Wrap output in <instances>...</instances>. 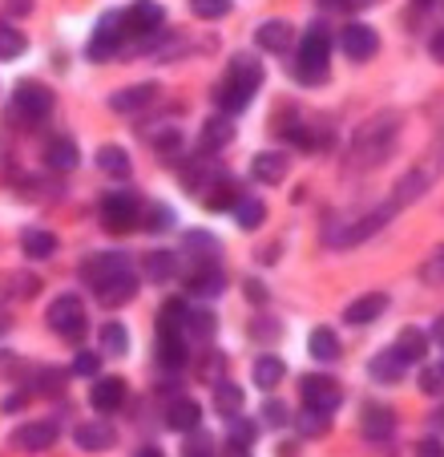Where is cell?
Wrapping results in <instances>:
<instances>
[{
  "mask_svg": "<svg viewBox=\"0 0 444 457\" xmlns=\"http://www.w3.org/2000/svg\"><path fill=\"white\" fill-rule=\"evenodd\" d=\"M81 279L94 287V295L105 308H118V303L134 300L137 295V276L129 268V259L121 251H102V255H89L81 263Z\"/></svg>",
  "mask_w": 444,
  "mask_h": 457,
  "instance_id": "cell-1",
  "label": "cell"
},
{
  "mask_svg": "<svg viewBox=\"0 0 444 457\" xmlns=\"http://www.w3.org/2000/svg\"><path fill=\"white\" fill-rule=\"evenodd\" d=\"M396 134H400V118L396 113H380V118L364 121V126L351 134V146L343 154V174H364L376 170L396 146Z\"/></svg>",
  "mask_w": 444,
  "mask_h": 457,
  "instance_id": "cell-2",
  "label": "cell"
},
{
  "mask_svg": "<svg viewBox=\"0 0 444 457\" xmlns=\"http://www.w3.org/2000/svg\"><path fill=\"white\" fill-rule=\"evenodd\" d=\"M259 86H263V65H259L251 53H243V57L231 61V73L214 89V102H218L222 113H239L243 105L259 94Z\"/></svg>",
  "mask_w": 444,
  "mask_h": 457,
  "instance_id": "cell-3",
  "label": "cell"
},
{
  "mask_svg": "<svg viewBox=\"0 0 444 457\" xmlns=\"http://www.w3.org/2000/svg\"><path fill=\"white\" fill-rule=\"evenodd\" d=\"M440 179H444V146H432L416 166H412L408 174H404L400 182H396V190H392V207L400 211V207H412V203H420Z\"/></svg>",
  "mask_w": 444,
  "mask_h": 457,
  "instance_id": "cell-4",
  "label": "cell"
},
{
  "mask_svg": "<svg viewBox=\"0 0 444 457\" xmlns=\"http://www.w3.org/2000/svg\"><path fill=\"white\" fill-rule=\"evenodd\" d=\"M327 57H332V37H327L324 25H311L300 53H295V81H300V86H324Z\"/></svg>",
  "mask_w": 444,
  "mask_h": 457,
  "instance_id": "cell-5",
  "label": "cell"
},
{
  "mask_svg": "<svg viewBox=\"0 0 444 457\" xmlns=\"http://www.w3.org/2000/svg\"><path fill=\"white\" fill-rule=\"evenodd\" d=\"M142 215H145V207H142V199H137L134 190H113V195L102 199V227L110 235L134 231V227L142 223Z\"/></svg>",
  "mask_w": 444,
  "mask_h": 457,
  "instance_id": "cell-6",
  "label": "cell"
},
{
  "mask_svg": "<svg viewBox=\"0 0 444 457\" xmlns=\"http://www.w3.org/2000/svg\"><path fill=\"white\" fill-rule=\"evenodd\" d=\"M396 215V207L388 203V207H376V211H367V215H359V219H351V223H343V227H335L332 235H327V243H332L335 251H343V247H359L364 239H372L376 231H384L388 227V219Z\"/></svg>",
  "mask_w": 444,
  "mask_h": 457,
  "instance_id": "cell-7",
  "label": "cell"
},
{
  "mask_svg": "<svg viewBox=\"0 0 444 457\" xmlns=\"http://www.w3.org/2000/svg\"><path fill=\"white\" fill-rule=\"evenodd\" d=\"M49 328L57 332L61 340H73V345H78V340H86V303L78 300V295H57V300L49 303Z\"/></svg>",
  "mask_w": 444,
  "mask_h": 457,
  "instance_id": "cell-8",
  "label": "cell"
},
{
  "mask_svg": "<svg viewBox=\"0 0 444 457\" xmlns=\"http://www.w3.org/2000/svg\"><path fill=\"white\" fill-rule=\"evenodd\" d=\"M53 105H57V97H53V89L41 86V81H25V86H17V94H12V113H17L21 121H29V126L49 118Z\"/></svg>",
  "mask_w": 444,
  "mask_h": 457,
  "instance_id": "cell-9",
  "label": "cell"
},
{
  "mask_svg": "<svg viewBox=\"0 0 444 457\" xmlns=\"http://www.w3.org/2000/svg\"><path fill=\"white\" fill-rule=\"evenodd\" d=\"M121 33H126V12H105L102 25H97V33L89 37L86 57L89 61H110L113 53L121 49Z\"/></svg>",
  "mask_w": 444,
  "mask_h": 457,
  "instance_id": "cell-10",
  "label": "cell"
},
{
  "mask_svg": "<svg viewBox=\"0 0 444 457\" xmlns=\"http://www.w3.org/2000/svg\"><path fill=\"white\" fill-rule=\"evenodd\" d=\"M300 397L308 409H319V413H335V409L343 405V388L335 385L332 377H303L300 380Z\"/></svg>",
  "mask_w": 444,
  "mask_h": 457,
  "instance_id": "cell-11",
  "label": "cell"
},
{
  "mask_svg": "<svg viewBox=\"0 0 444 457\" xmlns=\"http://www.w3.org/2000/svg\"><path fill=\"white\" fill-rule=\"evenodd\" d=\"M154 102H158V86H154V81H142V86L118 89V94L110 97V110L113 113H145Z\"/></svg>",
  "mask_w": 444,
  "mask_h": 457,
  "instance_id": "cell-12",
  "label": "cell"
},
{
  "mask_svg": "<svg viewBox=\"0 0 444 457\" xmlns=\"http://www.w3.org/2000/svg\"><path fill=\"white\" fill-rule=\"evenodd\" d=\"M376 49H380L376 29H367V25H348L343 29V53H348V61L364 65V61L376 57Z\"/></svg>",
  "mask_w": 444,
  "mask_h": 457,
  "instance_id": "cell-13",
  "label": "cell"
},
{
  "mask_svg": "<svg viewBox=\"0 0 444 457\" xmlns=\"http://www.w3.org/2000/svg\"><path fill=\"white\" fill-rule=\"evenodd\" d=\"M166 21V9L158 0H134L126 9V33H158Z\"/></svg>",
  "mask_w": 444,
  "mask_h": 457,
  "instance_id": "cell-14",
  "label": "cell"
},
{
  "mask_svg": "<svg viewBox=\"0 0 444 457\" xmlns=\"http://www.w3.org/2000/svg\"><path fill=\"white\" fill-rule=\"evenodd\" d=\"M57 433H61L57 421H29L12 433V445L25 449V453H41V449H49L57 441Z\"/></svg>",
  "mask_w": 444,
  "mask_h": 457,
  "instance_id": "cell-15",
  "label": "cell"
},
{
  "mask_svg": "<svg viewBox=\"0 0 444 457\" xmlns=\"http://www.w3.org/2000/svg\"><path fill=\"white\" fill-rule=\"evenodd\" d=\"M89 405H94L97 413H118V409L126 405V380H118V377L94 380V388H89Z\"/></svg>",
  "mask_w": 444,
  "mask_h": 457,
  "instance_id": "cell-16",
  "label": "cell"
},
{
  "mask_svg": "<svg viewBox=\"0 0 444 457\" xmlns=\"http://www.w3.org/2000/svg\"><path fill=\"white\" fill-rule=\"evenodd\" d=\"M178 337L186 340L190 348L214 340V316L206 308H186V312H182V324H178Z\"/></svg>",
  "mask_w": 444,
  "mask_h": 457,
  "instance_id": "cell-17",
  "label": "cell"
},
{
  "mask_svg": "<svg viewBox=\"0 0 444 457\" xmlns=\"http://www.w3.org/2000/svg\"><path fill=\"white\" fill-rule=\"evenodd\" d=\"M222 287H226V276H222L218 263H202V268H190L186 276V292L198 295V300H210V295H218Z\"/></svg>",
  "mask_w": 444,
  "mask_h": 457,
  "instance_id": "cell-18",
  "label": "cell"
},
{
  "mask_svg": "<svg viewBox=\"0 0 444 457\" xmlns=\"http://www.w3.org/2000/svg\"><path fill=\"white\" fill-rule=\"evenodd\" d=\"M388 312V295L384 292H367L359 295V300H351L348 308H343V320L348 324H372V320H380Z\"/></svg>",
  "mask_w": 444,
  "mask_h": 457,
  "instance_id": "cell-19",
  "label": "cell"
},
{
  "mask_svg": "<svg viewBox=\"0 0 444 457\" xmlns=\"http://www.w3.org/2000/svg\"><path fill=\"white\" fill-rule=\"evenodd\" d=\"M162 417H166V425H170V429L190 433V429H198V421H202V409H198L194 397H174L170 405L162 409Z\"/></svg>",
  "mask_w": 444,
  "mask_h": 457,
  "instance_id": "cell-20",
  "label": "cell"
},
{
  "mask_svg": "<svg viewBox=\"0 0 444 457\" xmlns=\"http://www.w3.org/2000/svg\"><path fill=\"white\" fill-rule=\"evenodd\" d=\"M73 437H78V445L86 449V453H105V449H113L118 433H113V425H105V421H81Z\"/></svg>",
  "mask_w": 444,
  "mask_h": 457,
  "instance_id": "cell-21",
  "label": "cell"
},
{
  "mask_svg": "<svg viewBox=\"0 0 444 457\" xmlns=\"http://www.w3.org/2000/svg\"><path fill=\"white\" fill-rule=\"evenodd\" d=\"M251 174H255L259 182H267V187H279V182L287 179V154L263 150V154H255V162H251Z\"/></svg>",
  "mask_w": 444,
  "mask_h": 457,
  "instance_id": "cell-22",
  "label": "cell"
},
{
  "mask_svg": "<svg viewBox=\"0 0 444 457\" xmlns=\"http://www.w3.org/2000/svg\"><path fill=\"white\" fill-rule=\"evenodd\" d=\"M234 142V121L231 118H210L202 126V138H198V146H202V154H218L222 146H231Z\"/></svg>",
  "mask_w": 444,
  "mask_h": 457,
  "instance_id": "cell-23",
  "label": "cell"
},
{
  "mask_svg": "<svg viewBox=\"0 0 444 457\" xmlns=\"http://www.w3.org/2000/svg\"><path fill=\"white\" fill-rule=\"evenodd\" d=\"M404 369H408V361H404L396 348H388V353L372 356V364H367L372 380H380V385H396V380H404Z\"/></svg>",
  "mask_w": 444,
  "mask_h": 457,
  "instance_id": "cell-24",
  "label": "cell"
},
{
  "mask_svg": "<svg viewBox=\"0 0 444 457\" xmlns=\"http://www.w3.org/2000/svg\"><path fill=\"white\" fill-rule=\"evenodd\" d=\"M255 41H259V49H267V53H287L295 33H291L287 21H267V25L255 29Z\"/></svg>",
  "mask_w": 444,
  "mask_h": 457,
  "instance_id": "cell-25",
  "label": "cell"
},
{
  "mask_svg": "<svg viewBox=\"0 0 444 457\" xmlns=\"http://www.w3.org/2000/svg\"><path fill=\"white\" fill-rule=\"evenodd\" d=\"M234 199H239V195H234V182L226 179L222 170L202 187V203H206L210 211H231V207H234Z\"/></svg>",
  "mask_w": 444,
  "mask_h": 457,
  "instance_id": "cell-26",
  "label": "cell"
},
{
  "mask_svg": "<svg viewBox=\"0 0 444 457\" xmlns=\"http://www.w3.org/2000/svg\"><path fill=\"white\" fill-rule=\"evenodd\" d=\"M142 271H145V279H154V284H170V279L178 276V255H174V251H150V255L142 259Z\"/></svg>",
  "mask_w": 444,
  "mask_h": 457,
  "instance_id": "cell-27",
  "label": "cell"
},
{
  "mask_svg": "<svg viewBox=\"0 0 444 457\" xmlns=\"http://www.w3.org/2000/svg\"><path fill=\"white\" fill-rule=\"evenodd\" d=\"M186 259L190 268H202V263H218V243L210 231H190L186 235Z\"/></svg>",
  "mask_w": 444,
  "mask_h": 457,
  "instance_id": "cell-28",
  "label": "cell"
},
{
  "mask_svg": "<svg viewBox=\"0 0 444 457\" xmlns=\"http://www.w3.org/2000/svg\"><path fill=\"white\" fill-rule=\"evenodd\" d=\"M359 429H364L367 441H388L396 433V417L388 413V409H380V405H367L364 409V425H359Z\"/></svg>",
  "mask_w": 444,
  "mask_h": 457,
  "instance_id": "cell-29",
  "label": "cell"
},
{
  "mask_svg": "<svg viewBox=\"0 0 444 457\" xmlns=\"http://www.w3.org/2000/svg\"><path fill=\"white\" fill-rule=\"evenodd\" d=\"M45 162H49L53 174H69V170H78L81 154L69 138H57V142H49V150H45Z\"/></svg>",
  "mask_w": 444,
  "mask_h": 457,
  "instance_id": "cell-30",
  "label": "cell"
},
{
  "mask_svg": "<svg viewBox=\"0 0 444 457\" xmlns=\"http://www.w3.org/2000/svg\"><path fill=\"white\" fill-rule=\"evenodd\" d=\"M231 211H234V223H239L243 231H255V227L267 219V203L255 199V195H239Z\"/></svg>",
  "mask_w": 444,
  "mask_h": 457,
  "instance_id": "cell-31",
  "label": "cell"
},
{
  "mask_svg": "<svg viewBox=\"0 0 444 457\" xmlns=\"http://www.w3.org/2000/svg\"><path fill=\"white\" fill-rule=\"evenodd\" d=\"M396 353L404 356L408 364H416V361H424V353H428V332H420V328H404L400 337H396Z\"/></svg>",
  "mask_w": 444,
  "mask_h": 457,
  "instance_id": "cell-32",
  "label": "cell"
},
{
  "mask_svg": "<svg viewBox=\"0 0 444 457\" xmlns=\"http://www.w3.org/2000/svg\"><path fill=\"white\" fill-rule=\"evenodd\" d=\"M97 166H102L110 179H129V170H134V162H129V154L121 146H102L97 150Z\"/></svg>",
  "mask_w": 444,
  "mask_h": 457,
  "instance_id": "cell-33",
  "label": "cell"
},
{
  "mask_svg": "<svg viewBox=\"0 0 444 457\" xmlns=\"http://www.w3.org/2000/svg\"><path fill=\"white\" fill-rule=\"evenodd\" d=\"M97 340H102V356H126V348H129V332H126V324H118V320L102 324Z\"/></svg>",
  "mask_w": 444,
  "mask_h": 457,
  "instance_id": "cell-34",
  "label": "cell"
},
{
  "mask_svg": "<svg viewBox=\"0 0 444 457\" xmlns=\"http://www.w3.org/2000/svg\"><path fill=\"white\" fill-rule=\"evenodd\" d=\"M214 409H218L222 417H239L243 413V388L231 385V380H218V385H214Z\"/></svg>",
  "mask_w": 444,
  "mask_h": 457,
  "instance_id": "cell-35",
  "label": "cell"
},
{
  "mask_svg": "<svg viewBox=\"0 0 444 457\" xmlns=\"http://www.w3.org/2000/svg\"><path fill=\"white\" fill-rule=\"evenodd\" d=\"M311 356L316 361H324V364H332V361H340V340H335V332L332 328H316L311 332Z\"/></svg>",
  "mask_w": 444,
  "mask_h": 457,
  "instance_id": "cell-36",
  "label": "cell"
},
{
  "mask_svg": "<svg viewBox=\"0 0 444 457\" xmlns=\"http://www.w3.org/2000/svg\"><path fill=\"white\" fill-rule=\"evenodd\" d=\"M283 372H287V364H283L279 356H259L255 361V385L271 393V388L283 380Z\"/></svg>",
  "mask_w": 444,
  "mask_h": 457,
  "instance_id": "cell-37",
  "label": "cell"
},
{
  "mask_svg": "<svg viewBox=\"0 0 444 457\" xmlns=\"http://www.w3.org/2000/svg\"><path fill=\"white\" fill-rule=\"evenodd\" d=\"M295 429H300L303 437H324V433L332 429V413H319V409L303 405V413L295 417Z\"/></svg>",
  "mask_w": 444,
  "mask_h": 457,
  "instance_id": "cell-38",
  "label": "cell"
},
{
  "mask_svg": "<svg viewBox=\"0 0 444 457\" xmlns=\"http://www.w3.org/2000/svg\"><path fill=\"white\" fill-rule=\"evenodd\" d=\"M21 247H25L29 259H49L53 251H57V235H53V231H25Z\"/></svg>",
  "mask_w": 444,
  "mask_h": 457,
  "instance_id": "cell-39",
  "label": "cell"
},
{
  "mask_svg": "<svg viewBox=\"0 0 444 457\" xmlns=\"http://www.w3.org/2000/svg\"><path fill=\"white\" fill-rule=\"evenodd\" d=\"M33 393L61 397V393H65V372H61V369H37L33 372Z\"/></svg>",
  "mask_w": 444,
  "mask_h": 457,
  "instance_id": "cell-40",
  "label": "cell"
},
{
  "mask_svg": "<svg viewBox=\"0 0 444 457\" xmlns=\"http://www.w3.org/2000/svg\"><path fill=\"white\" fill-rule=\"evenodd\" d=\"M25 53V33L12 25H0V61H17Z\"/></svg>",
  "mask_w": 444,
  "mask_h": 457,
  "instance_id": "cell-41",
  "label": "cell"
},
{
  "mask_svg": "<svg viewBox=\"0 0 444 457\" xmlns=\"http://www.w3.org/2000/svg\"><path fill=\"white\" fill-rule=\"evenodd\" d=\"M182 457H218V449H214V437L206 429H190V441L182 445Z\"/></svg>",
  "mask_w": 444,
  "mask_h": 457,
  "instance_id": "cell-42",
  "label": "cell"
},
{
  "mask_svg": "<svg viewBox=\"0 0 444 457\" xmlns=\"http://www.w3.org/2000/svg\"><path fill=\"white\" fill-rule=\"evenodd\" d=\"M190 12L202 21H222L231 17V0H190Z\"/></svg>",
  "mask_w": 444,
  "mask_h": 457,
  "instance_id": "cell-43",
  "label": "cell"
},
{
  "mask_svg": "<svg viewBox=\"0 0 444 457\" xmlns=\"http://www.w3.org/2000/svg\"><path fill=\"white\" fill-rule=\"evenodd\" d=\"M142 223L150 227V231H170V227H174V211L166 207V203H158V207H145Z\"/></svg>",
  "mask_w": 444,
  "mask_h": 457,
  "instance_id": "cell-44",
  "label": "cell"
},
{
  "mask_svg": "<svg viewBox=\"0 0 444 457\" xmlns=\"http://www.w3.org/2000/svg\"><path fill=\"white\" fill-rule=\"evenodd\" d=\"M251 337H255V340H275V337H279V320H271V316L251 320Z\"/></svg>",
  "mask_w": 444,
  "mask_h": 457,
  "instance_id": "cell-45",
  "label": "cell"
},
{
  "mask_svg": "<svg viewBox=\"0 0 444 457\" xmlns=\"http://www.w3.org/2000/svg\"><path fill=\"white\" fill-rule=\"evenodd\" d=\"M73 372H78V377H94V372H102V353H78Z\"/></svg>",
  "mask_w": 444,
  "mask_h": 457,
  "instance_id": "cell-46",
  "label": "cell"
},
{
  "mask_svg": "<svg viewBox=\"0 0 444 457\" xmlns=\"http://www.w3.org/2000/svg\"><path fill=\"white\" fill-rule=\"evenodd\" d=\"M231 441L251 445V441H255V421H247V417H231Z\"/></svg>",
  "mask_w": 444,
  "mask_h": 457,
  "instance_id": "cell-47",
  "label": "cell"
},
{
  "mask_svg": "<svg viewBox=\"0 0 444 457\" xmlns=\"http://www.w3.org/2000/svg\"><path fill=\"white\" fill-rule=\"evenodd\" d=\"M263 421L275 425V429H279V425H287V421H291L287 405H283V401H267V405H263Z\"/></svg>",
  "mask_w": 444,
  "mask_h": 457,
  "instance_id": "cell-48",
  "label": "cell"
},
{
  "mask_svg": "<svg viewBox=\"0 0 444 457\" xmlns=\"http://www.w3.org/2000/svg\"><path fill=\"white\" fill-rule=\"evenodd\" d=\"M420 388H424V393H444V369H440V364H436V369H424Z\"/></svg>",
  "mask_w": 444,
  "mask_h": 457,
  "instance_id": "cell-49",
  "label": "cell"
},
{
  "mask_svg": "<svg viewBox=\"0 0 444 457\" xmlns=\"http://www.w3.org/2000/svg\"><path fill=\"white\" fill-rule=\"evenodd\" d=\"M412 453H416V457H444V441L440 437H420Z\"/></svg>",
  "mask_w": 444,
  "mask_h": 457,
  "instance_id": "cell-50",
  "label": "cell"
},
{
  "mask_svg": "<svg viewBox=\"0 0 444 457\" xmlns=\"http://www.w3.org/2000/svg\"><path fill=\"white\" fill-rule=\"evenodd\" d=\"M424 279L428 284H444V251H436V255L424 263Z\"/></svg>",
  "mask_w": 444,
  "mask_h": 457,
  "instance_id": "cell-51",
  "label": "cell"
},
{
  "mask_svg": "<svg viewBox=\"0 0 444 457\" xmlns=\"http://www.w3.org/2000/svg\"><path fill=\"white\" fill-rule=\"evenodd\" d=\"M222 369H226V356H218V353H210V356L202 361V377L214 380V385H218V372H222Z\"/></svg>",
  "mask_w": 444,
  "mask_h": 457,
  "instance_id": "cell-52",
  "label": "cell"
},
{
  "mask_svg": "<svg viewBox=\"0 0 444 457\" xmlns=\"http://www.w3.org/2000/svg\"><path fill=\"white\" fill-rule=\"evenodd\" d=\"M327 4H335V9H343V12H364V9H372L376 0H327Z\"/></svg>",
  "mask_w": 444,
  "mask_h": 457,
  "instance_id": "cell-53",
  "label": "cell"
},
{
  "mask_svg": "<svg viewBox=\"0 0 444 457\" xmlns=\"http://www.w3.org/2000/svg\"><path fill=\"white\" fill-rule=\"evenodd\" d=\"M178 146H182V138H178V134H162V138H158V146H154V150H162V154L170 158V154H174V150H178Z\"/></svg>",
  "mask_w": 444,
  "mask_h": 457,
  "instance_id": "cell-54",
  "label": "cell"
},
{
  "mask_svg": "<svg viewBox=\"0 0 444 457\" xmlns=\"http://www.w3.org/2000/svg\"><path fill=\"white\" fill-rule=\"evenodd\" d=\"M218 457H251V445H239V441H226Z\"/></svg>",
  "mask_w": 444,
  "mask_h": 457,
  "instance_id": "cell-55",
  "label": "cell"
},
{
  "mask_svg": "<svg viewBox=\"0 0 444 457\" xmlns=\"http://www.w3.org/2000/svg\"><path fill=\"white\" fill-rule=\"evenodd\" d=\"M25 401H29V388H25V393H12V397H4V413H17V409H25Z\"/></svg>",
  "mask_w": 444,
  "mask_h": 457,
  "instance_id": "cell-56",
  "label": "cell"
},
{
  "mask_svg": "<svg viewBox=\"0 0 444 457\" xmlns=\"http://www.w3.org/2000/svg\"><path fill=\"white\" fill-rule=\"evenodd\" d=\"M428 53H432V61H440V65H444V29L432 37V41H428Z\"/></svg>",
  "mask_w": 444,
  "mask_h": 457,
  "instance_id": "cell-57",
  "label": "cell"
},
{
  "mask_svg": "<svg viewBox=\"0 0 444 457\" xmlns=\"http://www.w3.org/2000/svg\"><path fill=\"white\" fill-rule=\"evenodd\" d=\"M247 295H251L255 303H267V287H263V284H255V279L247 284Z\"/></svg>",
  "mask_w": 444,
  "mask_h": 457,
  "instance_id": "cell-58",
  "label": "cell"
},
{
  "mask_svg": "<svg viewBox=\"0 0 444 457\" xmlns=\"http://www.w3.org/2000/svg\"><path fill=\"white\" fill-rule=\"evenodd\" d=\"M29 9H33V0H9V12H12V17H25Z\"/></svg>",
  "mask_w": 444,
  "mask_h": 457,
  "instance_id": "cell-59",
  "label": "cell"
},
{
  "mask_svg": "<svg viewBox=\"0 0 444 457\" xmlns=\"http://www.w3.org/2000/svg\"><path fill=\"white\" fill-rule=\"evenodd\" d=\"M432 340H436V345H444V316H436V324H432Z\"/></svg>",
  "mask_w": 444,
  "mask_h": 457,
  "instance_id": "cell-60",
  "label": "cell"
},
{
  "mask_svg": "<svg viewBox=\"0 0 444 457\" xmlns=\"http://www.w3.org/2000/svg\"><path fill=\"white\" fill-rule=\"evenodd\" d=\"M137 457H162V449H154V445H145V449H137Z\"/></svg>",
  "mask_w": 444,
  "mask_h": 457,
  "instance_id": "cell-61",
  "label": "cell"
},
{
  "mask_svg": "<svg viewBox=\"0 0 444 457\" xmlns=\"http://www.w3.org/2000/svg\"><path fill=\"white\" fill-rule=\"evenodd\" d=\"M4 328H9V320H4V316H0V332H4Z\"/></svg>",
  "mask_w": 444,
  "mask_h": 457,
  "instance_id": "cell-62",
  "label": "cell"
},
{
  "mask_svg": "<svg viewBox=\"0 0 444 457\" xmlns=\"http://www.w3.org/2000/svg\"><path fill=\"white\" fill-rule=\"evenodd\" d=\"M416 4H432V0H416Z\"/></svg>",
  "mask_w": 444,
  "mask_h": 457,
  "instance_id": "cell-63",
  "label": "cell"
},
{
  "mask_svg": "<svg viewBox=\"0 0 444 457\" xmlns=\"http://www.w3.org/2000/svg\"><path fill=\"white\" fill-rule=\"evenodd\" d=\"M440 425H444V409H440Z\"/></svg>",
  "mask_w": 444,
  "mask_h": 457,
  "instance_id": "cell-64",
  "label": "cell"
}]
</instances>
